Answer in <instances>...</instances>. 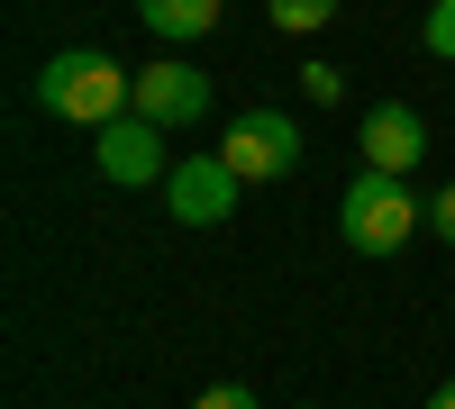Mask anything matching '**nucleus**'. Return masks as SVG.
<instances>
[{
    "instance_id": "f03ea898",
    "label": "nucleus",
    "mask_w": 455,
    "mask_h": 409,
    "mask_svg": "<svg viewBox=\"0 0 455 409\" xmlns=\"http://www.w3.org/2000/svg\"><path fill=\"white\" fill-rule=\"evenodd\" d=\"M419 218H428V201L410 192L401 173H355L347 201H337V237H347L355 255H401L410 237H419Z\"/></svg>"
},
{
    "instance_id": "423d86ee",
    "label": "nucleus",
    "mask_w": 455,
    "mask_h": 409,
    "mask_svg": "<svg viewBox=\"0 0 455 409\" xmlns=\"http://www.w3.org/2000/svg\"><path fill=\"white\" fill-rule=\"evenodd\" d=\"M237 192H246V182H237V164H228L219 146L164 173V201H173L182 228H219V218H237Z\"/></svg>"
},
{
    "instance_id": "f257e3e1",
    "label": "nucleus",
    "mask_w": 455,
    "mask_h": 409,
    "mask_svg": "<svg viewBox=\"0 0 455 409\" xmlns=\"http://www.w3.org/2000/svg\"><path fill=\"white\" fill-rule=\"evenodd\" d=\"M36 100H46L55 119H73V128H109V119H128L137 73L119 55H100V46H64L46 73H36Z\"/></svg>"
},
{
    "instance_id": "4468645a",
    "label": "nucleus",
    "mask_w": 455,
    "mask_h": 409,
    "mask_svg": "<svg viewBox=\"0 0 455 409\" xmlns=\"http://www.w3.org/2000/svg\"><path fill=\"white\" fill-rule=\"evenodd\" d=\"M428 409H455V374H446V382H437V391H428Z\"/></svg>"
},
{
    "instance_id": "ddd939ff",
    "label": "nucleus",
    "mask_w": 455,
    "mask_h": 409,
    "mask_svg": "<svg viewBox=\"0 0 455 409\" xmlns=\"http://www.w3.org/2000/svg\"><path fill=\"white\" fill-rule=\"evenodd\" d=\"M428 228H437V237H446V246H455V182H446V192H437V201H428Z\"/></svg>"
},
{
    "instance_id": "20e7f679",
    "label": "nucleus",
    "mask_w": 455,
    "mask_h": 409,
    "mask_svg": "<svg viewBox=\"0 0 455 409\" xmlns=\"http://www.w3.org/2000/svg\"><path fill=\"white\" fill-rule=\"evenodd\" d=\"M92 164H100V182H119V192H146V182H164L173 164H164V128L156 119H109V128H92Z\"/></svg>"
},
{
    "instance_id": "1a4fd4ad",
    "label": "nucleus",
    "mask_w": 455,
    "mask_h": 409,
    "mask_svg": "<svg viewBox=\"0 0 455 409\" xmlns=\"http://www.w3.org/2000/svg\"><path fill=\"white\" fill-rule=\"evenodd\" d=\"M264 19H274L283 36H319L337 19V0H264Z\"/></svg>"
},
{
    "instance_id": "9d476101",
    "label": "nucleus",
    "mask_w": 455,
    "mask_h": 409,
    "mask_svg": "<svg viewBox=\"0 0 455 409\" xmlns=\"http://www.w3.org/2000/svg\"><path fill=\"white\" fill-rule=\"evenodd\" d=\"M419 46L455 64V0H428V28H419Z\"/></svg>"
},
{
    "instance_id": "7ed1b4c3",
    "label": "nucleus",
    "mask_w": 455,
    "mask_h": 409,
    "mask_svg": "<svg viewBox=\"0 0 455 409\" xmlns=\"http://www.w3.org/2000/svg\"><path fill=\"white\" fill-rule=\"evenodd\" d=\"M219 155L237 164V182H283L300 164V128L283 119V109H246V119H228Z\"/></svg>"
},
{
    "instance_id": "9b49d317",
    "label": "nucleus",
    "mask_w": 455,
    "mask_h": 409,
    "mask_svg": "<svg viewBox=\"0 0 455 409\" xmlns=\"http://www.w3.org/2000/svg\"><path fill=\"white\" fill-rule=\"evenodd\" d=\"M192 409H264V400H255V391H246V382H210V391H201V400H192Z\"/></svg>"
},
{
    "instance_id": "6e6552de",
    "label": "nucleus",
    "mask_w": 455,
    "mask_h": 409,
    "mask_svg": "<svg viewBox=\"0 0 455 409\" xmlns=\"http://www.w3.org/2000/svg\"><path fill=\"white\" fill-rule=\"evenodd\" d=\"M219 10H228V0H137L146 36H164V46H201V36L219 28Z\"/></svg>"
},
{
    "instance_id": "0eeeda50",
    "label": "nucleus",
    "mask_w": 455,
    "mask_h": 409,
    "mask_svg": "<svg viewBox=\"0 0 455 409\" xmlns=\"http://www.w3.org/2000/svg\"><path fill=\"white\" fill-rule=\"evenodd\" d=\"M355 146H364V173H410L428 155V119L410 100H383V109H364V137Z\"/></svg>"
},
{
    "instance_id": "f8f14e48",
    "label": "nucleus",
    "mask_w": 455,
    "mask_h": 409,
    "mask_svg": "<svg viewBox=\"0 0 455 409\" xmlns=\"http://www.w3.org/2000/svg\"><path fill=\"white\" fill-rule=\"evenodd\" d=\"M300 91H310V100H337L347 83H337V64H300Z\"/></svg>"
},
{
    "instance_id": "39448f33",
    "label": "nucleus",
    "mask_w": 455,
    "mask_h": 409,
    "mask_svg": "<svg viewBox=\"0 0 455 409\" xmlns=\"http://www.w3.org/2000/svg\"><path fill=\"white\" fill-rule=\"evenodd\" d=\"M128 109H137V119H156L164 137H173V128H201V119H210V73H201V64H173V55H164V64H137V100H128Z\"/></svg>"
}]
</instances>
